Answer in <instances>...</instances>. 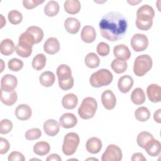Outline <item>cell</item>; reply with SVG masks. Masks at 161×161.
<instances>
[{"mask_svg":"<svg viewBox=\"0 0 161 161\" xmlns=\"http://www.w3.org/2000/svg\"><path fill=\"white\" fill-rule=\"evenodd\" d=\"M99 26L103 38L110 42H115L123 38L126 33L128 22L121 13L111 11L102 17Z\"/></svg>","mask_w":161,"mask_h":161,"instance_id":"6da1fadb","label":"cell"},{"mask_svg":"<svg viewBox=\"0 0 161 161\" xmlns=\"http://www.w3.org/2000/svg\"><path fill=\"white\" fill-rule=\"evenodd\" d=\"M155 11L152 6L145 4L140 7L136 11V26L141 30L147 31L151 28Z\"/></svg>","mask_w":161,"mask_h":161,"instance_id":"7a4b0ae2","label":"cell"},{"mask_svg":"<svg viewBox=\"0 0 161 161\" xmlns=\"http://www.w3.org/2000/svg\"><path fill=\"white\" fill-rule=\"evenodd\" d=\"M113 79L112 73L108 69H102L94 72L90 77L89 82L94 87H101L108 86Z\"/></svg>","mask_w":161,"mask_h":161,"instance_id":"3957f363","label":"cell"},{"mask_svg":"<svg viewBox=\"0 0 161 161\" xmlns=\"http://www.w3.org/2000/svg\"><path fill=\"white\" fill-rule=\"evenodd\" d=\"M97 108L96 99L92 97H87L82 100L78 109V114L83 119H89L95 115Z\"/></svg>","mask_w":161,"mask_h":161,"instance_id":"277c9868","label":"cell"},{"mask_svg":"<svg viewBox=\"0 0 161 161\" xmlns=\"http://www.w3.org/2000/svg\"><path fill=\"white\" fill-rule=\"evenodd\" d=\"M152 59L147 54L138 56L134 62L133 72L138 77L143 76L152 67Z\"/></svg>","mask_w":161,"mask_h":161,"instance_id":"5b68a950","label":"cell"},{"mask_svg":"<svg viewBox=\"0 0 161 161\" xmlns=\"http://www.w3.org/2000/svg\"><path fill=\"white\" fill-rule=\"evenodd\" d=\"M80 138L79 135L74 132L68 133L64 138L62 152L65 155H73L79 144Z\"/></svg>","mask_w":161,"mask_h":161,"instance_id":"8992f818","label":"cell"},{"mask_svg":"<svg viewBox=\"0 0 161 161\" xmlns=\"http://www.w3.org/2000/svg\"><path fill=\"white\" fill-rule=\"evenodd\" d=\"M122 159V152L114 144L109 145L101 157L102 161H119Z\"/></svg>","mask_w":161,"mask_h":161,"instance_id":"52a82bcc","label":"cell"},{"mask_svg":"<svg viewBox=\"0 0 161 161\" xmlns=\"http://www.w3.org/2000/svg\"><path fill=\"white\" fill-rule=\"evenodd\" d=\"M130 44L135 52H142L146 50L148 45V40L144 34H135L131 38Z\"/></svg>","mask_w":161,"mask_h":161,"instance_id":"ba28073f","label":"cell"},{"mask_svg":"<svg viewBox=\"0 0 161 161\" xmlns=\"http://www.w3.org/2000/svg\"><path fill=\"white\" fill-rule=\"evenodd\" d=\"M18 84L17 78L12 74H6L1 79V90L11 91L16 87Z\"/></svg>","mask_w":161,"mask_h":161,"instance_id":"9c48e42d","label":"cell"},{"mask_svg":"<svg viewBox=\"0 0 161 161\" xmlns=\"http://www.w3.org/2000/svg\"><path fill=\"white\" fill-rule=\"evenodd\" d=\"M101 102L106 109H114L116 104V98L113 92L109 89L104 91L101 94Z\"/></svg>","mask_w":161,"mask_h":161,"instance_id":"30bf717a","label":"cell"},{"mask_svg":"<svg viewBox=\"0 0 161 161\" xmlns=\"http://www.w3.org/2000/svg\"><path fill=\"white\" fill-rule=\"evenodd\" d=\"M77 123L76 116L70 113H66L62 114L59 118V125L64 128H71Z\"/></svg>","mask_w":161,"mask_h":161,"instance_id":"8fae6325","label":"cell"},{"mask_svg":"<svg viewBox=\"0 0 161 161\" xmlns=\"http://www.w3.org/2000/svg\"><path fill=\"white\" fill-rule=\"evenodd\" d=\"M147 94L149 100L153 103H158L161 101V88L157 84L149 85L147 89Z\"/></svg>","mask_w":161,"mask_h":161,"instance_id":"7c38bea8","label":"cell"},{"mask_svg":"<svg viewBox=\"0 0 161 161\" xmlns=\"http://www.w3.org/2000/svg\"><path fill=\"white\" fill-rule=\"evenodd\" d=\"M43 50L50 55L57 53L60 50V43L57 38L55 37L48 38L44 43Z\"/></svg>","mask_w":161,"mask_h":161,"instance_id":"4fadbf2b","label":"cell"},{"mask_svg":"<svg viewBox=\"0 0 161 161\" xmlns=\"http://www.w3.org/2000/svg\"><path fill=\"white\" fill-rule=\"evenodd\" d=\"M31 114V109L28 104H19L15 109V115L16 118L21 121H25L30 119Z\"/></svg>","mask_w":161,"mask_h":161,"instance_id":"5bb4252c","label":"cell"},{"mask_svg":"<svg viewBox=\"0 0 161 161\" xmlns=\"http://www.w3.org/2000/svg\"><path fill=\"white\" fill-rule=\"evenodd\" d=\"M43 130L47 135L54 136L59 132L60 125L55 119H49L44 122Z\"/></svg>","mask_w":161,"mask_h":161,"instance_id":"9a60e30c","label":"cell"},{"mask_svg":"<svg viewBox=\"0 0 161 161\" xmlns=\"http://www.w3.org/2000/svg\"><path fill=\"white\" fill-rule=\"evenodd\" d=\"M144 149L150 156L157 157L160 153L161 144L158 140L153 138L147 143Z\"/></svg>","mask_w":161,"mask_h":161,"instance_id":"2e32d148","label":"cell"},{"mask_svg":"<svg viewBox=\"0 0 161 161\" xmlns=\"http://www.w3.org/2000/svg\"><path fill=\"white\" fill-rule=\"evenodd\" d=\"M133 86V79L129 75H125L121 77L118 82V87L120 92L126 93L130 91Z\"/></svg>","mask_w":161,"mask_h":161,"instance_id":"e0dca14e","label":"cell"},{"mask_svg":"<svg viewBox=\"0 0 161 161\" xmlns=\"http://www.w3.org/2000/svg\"><path fill=\"white\" fill-rule=\"evenodd\" d=\"M80 36L84 42L87 43L93 42L96 38V32L94 28L89 25L84 26L81 31Z\"/></svg>","mask_w":161,"mask_h":161,"instance_id":"ac0fdd59","label":"cell"},{"mask_svg":"<svg viewBox=\"0 0 161 161\" xmlns=\"http://www.w3.org/2000/svg\"><path fill=\"white\" fill-rule=\"evenodd\" d=\"M86 147L89 153L92 154L97 153L102 148L101 140L97 137H91L87 140Z\"/></svg>","mask_w":161,"mask_h":161,"instance_id":"d6986e66","label":"cell"},{"mask_svg":"<svg viewBox=\"0 0 161 161\" xmlns=\"http://www.w3.org/2000/svg\"><path fill=\"white\" fill-rule=\"evenodd\" d=\"M113 54L115 57L125 60H128L131 57V52L128 47L123 44L116 45L113 48Z\"/></svg>","mask_w":161,"mask_h":161,"instance_id":"ffe728a7","label":"cell"},{"mask_svg":"<svg viewBox=\"0 0 161 161\" xmlns=\"http://www.w3.org/2000/svg\"><path fill=\"white\" fill-rule=\"evenodd\" d=\"M18 96L15 91H4L1 90V101L6 106H11L17 101Z\"/></svg>","mask_w":161,"mask_h":161,"instance_id":"44dd1931","label":"cell"},{"mask_svg":"<svg viewBox=\"0 0 161 161\" xmlns=\"http://www.w3.org/2000/svg\"><path fill=\"white\" fill-rule=\"evenodd\" d=\"M64 27L70 34H76L80 27V21L75 18H67L64 21Z\"/></svg>","mask_w":161,"mask_h":161,"instance_id":"7402d4cb","label":"cell"},{"mask_svg":"<svg viewBox=\"0 0 161 161\" xmlns=\"http://www.w3.org/2000/svg\"><path fill=\"white\" fill-rule=\"evenodd\" d=\"M78 104V98L73 93H69L65 95L62 100L63 107L67 109H72L76 107Z\"/></svg>","mask_w":161,"mask_h":161,"instance_id":"603a6c76","label":"cell"},{"mask_svg":"<svg viewBox=\"0 0 161 161\" xmlns=\"http://www.w3.org/2000/svg\"><path fill=\"white\" fill-rule=\"evenodd\" d=\"M65 11L70 14H75L78 13L81 8L80 3L78 0H67L64 4Z\"/></svg>","mask_w":161,"mask_h":161,"instance_id":"cb8c5ba5","label":"cell"},{"mask_svg":"<svg viewBox=\"0 0 161 161\" xmlns=\"http://www.w3.org/2000/svg\"><path fill=\"white\" fill-rule=\"evenodd\" d=\"M56 73L58 81L67 80L72 77L71 69L69 65L65 64L60 65L57 69Z\"/></svg>","mask_w":161,"mask_h":161,"instance_id":"d4e9b609","label":"cell"},{"mask_svg":"<svg viewBox=\"0 0 161 161\" xmlns=\"http://www.w3.org/2000/svg\"><path fill=\"white\" fill-rule=\"evenodd\" d=\"M39 80L43 86L48 87L54 84L55 80V75L51 71H45L40 75Z\"/></svg>","mask_w":161,"mask_h":161,"instance_id":"484cf974","label":"cell"},{"mask_svg":"<svg viewBox=\"0 0 161 161\" xmlns=\"http://www.w3.org/2000/svg\"><path fill=\"white\" fill-rule=\"evenodd\" d=\"M14 45L13 42L9 38L4 39L0 43L1 53L6 56L11 55L14 50Z\"/></svg>","mask_w":161,"mask_h":161,"instance_id":"4316f807","label":"cell"},{"mask_svg":"<svg viewBox=\"0 0 161 161\" xmlns=\"http://www.w3.org/2000/svg\"><path fill=\"white\" fill-rule=\"evenodd\" d=\"M15 51L19 56L26 58L30 57L32 53V46L24 43L18 42L15 47Z\"/></svg>","mask_w":161,"mask_h":161,"instance_id":"83f0119b","label":"cell"},{"mask_svg":"<svg viewBox=\"0 0 161 161\" xmlns=\"http://www.w3.org/2000/svg\"><path fill=\"white\" fill-rule=\"evenodd\" d=\"M131 101L136 105H141L145 101V94L140 87L135 88L131 94Z\"/></svg>","mask_w":161,"mask_h":161,"instance_id":"f1b7e54d","label":"cell"},{"mask_svg":"<svg viewBox=\"0 0 161 161\" xmlns=\"http://www.w3.org/2000/svg\"><path fill=\"white\" fill-rule=\"evenodd\" d=\"M111 67L113 70L116 74H122L126 70L128 64L126 60L116 58L111 62Z\"/></svg>","mask_w":161,"mask_h":161,"instance_id":"f546056e","label":"cell"},{"mask_svg":"<svg viewBox=\"0 0 161 161\" xmlns=\"http://www.w3.org/2000/svg\"><path fill=\"white\" fill-rule=\"evenodd\" d=\"M50 150V146L47 142H38L33 146V152L35 154L43 156L48 153Z\"/></svg>","mask_w":161,"mask_h":161,"instance_id":"4dcf8cb0","label":"cell"},{"mask_svg":"<svg viewBox=\"0 0 161 161\" xmlns=\"http://www.w3.org/2000/svg\"><path fill=\"white\" fill-rule=\"evenodd\" d=\"M59 12V5L57 1H48L44 8V13L45 15L49 17L56 16Z\"/></svg>","mask_w":161,"mask_h":161,"instance_id":"1f68e13d","label":"cell"},{"mask_svg":"<svg viewBox=\"0 0 161 161\" xmlns=\"http://www.w3.org/2000/svg\"><path fill=\"white\" fill-rule=\"evenodd\" d=\"M84 62L87 67L91 69H94L97 67L100 64V60L99 57L93 52L89 53L86 56Z\"/></svg>","mask_w":161,"mask_h":161,"instance_id":"d6a6232c","label":"cell"},{"mask_svg":"<svg viewBox=\"0 0 161 161\" xmlns=\"http://www.w3.org/2000/svg\"><path fill=\"white\" fill-rule=\"evenodd\" d=\"M46 64V57L43 53L36 55L32 60V67L36 70H40L43 69Z\"/></svg>","mask_w":161,"mask_h":161,"instance_id":"836d02e7","label":"cell"},{"mask_svg":"<svg viewBox=\"0 0 161 161\" xmlns=\"http://www.w3.org/2000/svg\"><path fill=\"white\" fill-rule=\"evenodd\" d=\"M135 117L138 121L145 122L147 121L150 117V111L146 107H139L135 111Z\"/></svg>","mask_w":161,"mask_h":161,"instance_id":"e575fe53","label":"cell"},{"mask_svg":"<svg viewBox=\"0 0 161 161\" xmlns=\"http://www.w3.org/2000/svg\"><path fill=\"white\" fill-rule=\"evenodd\" d=\"M153 135L148 131H142L140 132L136 138V142L140 147L144 148L145 145L150 140L153 139Z\"/></svg>","mask_w":161,"mask_h":161,"instance_id":"d590c367","label":"cell"},{"mask_svg":"<svg viewBox=\"0 0 161 161\" xmlns=\"http://www.w3.org/2000/svg\"><path fill=\"white\" fill-rule=\"evenodd\" d=\"M26 31H27L33 36L36 43L40 42L43 38V31L38 26H31L28 27Z\"/></svg>","mask_w":161,"mask_h":161,"instance_id":"8d00e7d4","label":"cell"},{"mask_svg":"<svg viewBox=\"0 0 161 161\" xmlns=\"http://www.w3.org/2000/svg\"><path fill=\"white\" fill-rule=\"evenodd\" d=\"M9 21L13 25H18L20 23L23 19L22 14L17 10H11L8 14Z\"/></svg>","mask_w":161,"mask_h":161,"instance_id":"74e56055","label":"cell"},{"mask_svg":"<svg viewBox=\"0 0 161 161\" xmlns=\"http://www.w3.org/2000/svg\"><path fill=\"white\" fill-rule=\"evenodd\" d=\"M8 67L10 70L18 72L23 68V62L18 58H13L8 61Z\"/></svg>","mask_w":161,"mask_h":161,"instance_id":"f35d334b","label":"cell"},{"mask_svg":"<svg viewBox=\"0 0 161 161\" xmlns=\"http://www.w3.org/2000/svg\"><path fill=\"white\" fill-rule=\"evenodd\" d=\"M42 136V131L39 128H34L28 130L25 133V138L28 140H33L39 138Z\"/></svg>","mask_w":161,"mask_h":161,"instance_id":"ab89813d","label":"cell"},{"mask_svg":"<svg viewBox=\"0 0 161 161\" xmlns=\"http://www.w3.org/2000/svg\"><path fill=\"white\" fill-rule=\"evenodd\" d=\"M13 128V123L8 119H4L0 123V133L1 134H7L9 133Z\"/></svg>","mask_w":161,"mask_h":161,"instance_id":"60d3db41","label":"cell"},{"mask_svg":"<svg viewBox=\"0 0 161 161\" xmlns=\"http://www.w3.org/2000/svg\"><path fill=\"white\" fill-rule=\"evenodd\" d=\"M109 50L110 48L109 45L103 42L99 43L96 48V51L97 53L102 57L107 56L109 53Z\"/></svg>","mask_w":161,"mask_h":161,"instance_id":"b9f144b4","label":"cell"},{"mask_svg":"<svg viewBox=\"0 0 161 161\" xmlns=\"http://www.w3.org/2000/svg\"><path fill=\"white\" fill-rule=\"evenodd\" d=\"M58 85L60 88L64 91L69 90L74 86V78L71 77L69 79L58 81Z\"/></svg>","mask_w":161,"mask_h":161,"instance_id":"7bdbcfd3","label":"cell"},{"mask_svg":"<svg viewBox=\"0 0 161 161\" xmlns=\"http://www.w3.org/2000/svg\"><path fill=\"white\" fill-rule=\"evenodd\" d=\"M43 2L44 1L40 0H23V6L27 9H31L38 6L39 4H42Z\"/></svg>","mask_w":161,"mask_h":161,"instance_id":"ee69618b","label":"cell"},{"mask_svg":"<svg viewBox=\"0 0 161 161\" xmlns=\"http://www.w3.org/2000/svg\"><path fill=\"white\" fill-rule=\"evenodd\" d=\"M10 147V145L7 139L0 138V153L1 155L8 152Z\"/></svg>","mask_w":161,"mask_h":161,"instance_id":"f6af8a7d","label":"cell"},{"mask_svg":"<svg viewBox=\"0 0 161 161\" xmlns=\"http://www.w3.org/2000/svg\"><path fill=\"white\" fill-rule=\"evenodd\" d=\"M8 159L9 161H24L25 158L21 153L14 151L9 155Z\"/></svg>","mask_w":161,"mask_h":161,"instance_id":"bcb514c9","label":"cell"},{"mask_svg":"<svg viewBox=\"0 0 161 161\" xmlns=\"http://www.w3.org/2000/svg\"><path fill=\"white\" fill-rule=\"evenodd\" d=\"M131 160L132 161H146L147 159L144 155L140 152L135 153L133 154Z\"/></svg>","mask_w":161,"mask_h":161,"instance_id":"7dc6e473","label":"cell"},{"mask_svg":"<svg viewBox=\"0 0 161 161\" xmlns=\"http://www.w3.org/2000/svg\"><path fill=\"white\" fill-rule=\"evenodd\" d=\"M46 160L47 161H61L62 158L58 154L52 153L47 157Z\"/></svg>","mask_w":161,"mask_h":161,"instance_id":"c3c4849f","label":"cell"},{"mask_svg":"<svg viewBox=\"0 0 161 161\" xmlns=\"http://www.w3.org/2000/svg\"><path fill=\"white\" fill-rule=\"evenodd\" d=\"M153 119L155 122H157L158 123H161V109H158L154 113Z\"/></svg>","mask_w":161,"mask_h":161,"instance_id":"681fc988","label":"cell"},{"mask_svg":"<svg viewBox=\"0 0 161 161\" xmlns=\"http://www.w3.org/2000/svg\"><path fill=\"white\" fill-rule=\"evenodd\" d=\"M140 2H142V1H128V3L129 4H130L131 5H132V6H135V5H136V4H138V3H140Z\"/></svg>","mask_w":161,"mask_h":161,"instance_id":"f907efd6","label":"cell"},{"mask_svg":"<svg viewBox=\"0 0 161 161\" xmlns=\"http://www.w3.org/2000/svg\"><path fill=\"white\" fill-rule=\"evenodd\" d=\"M1 18H2V23H1V28H2L4 26V25L6 24V19H4V17L3 16V15L2 14H1Z\"/></svg>","mask_w":161,"mask_h":161,"instance_id":"816d5d0a","label":"cell"},{"mask_svg":"<svg viewBox=\"0 0 161 161\" xmlns=\"http://www.w3.org/2000/svg\"><path fill=\"white\" fill-rule=\"evenodd\" d=\"M0 60H1V70H0V72H2L3 71V69H4V62H3V60L2 59H1Z\"/></svg>","mask_w":161,"mask_h":161,"instance_id":"f5cc1de1","label":"cell"},{"mask_svg":"<svg viewBox=\"0 0 161 161\" xmlns=\"http://www.w3.org/2000/svg\"><path fill=\"white\" fill-rule=\"evenodd\" d=\"M98 160V159H97V158H87V160Z\"/></svg>","mask_w":161,"mask_h":161,"instance_id":"db71d44e","label":"cell"}]
</instances>
